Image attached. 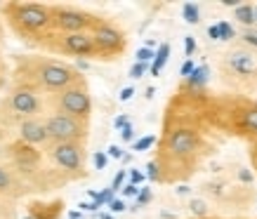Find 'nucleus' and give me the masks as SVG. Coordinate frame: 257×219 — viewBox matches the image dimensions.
I'll return each instance as SVG.
<instances>
[{
  "label": "nucleus",
  "instance_id": "1",
  "mask_svg": "<svg viewBox=\"0 0 257 219\" xmlns=\"http://www.w3.org/2000/svg\"><path fill=\"white\" fill-rule=\"evenodd\" d=\"M45 130H47V137H50V139H57L59 144H66V141L76 139V137L83 134V127L78 125V120L66 116V113L52 116L45 123Z\"/></svg>",
  "mask_w": 257,
  "mask_h": 219
},
{
  "label": "nucleus",
  "instance_id": "2",
  "mask_svg": "<svg viewBox=\"0 0 257 219\" xmlns=\"http://www.w3.org/2000/svg\"><path fill=\"white\" fill-rule=\"evenodd\" d=\"M62 109L66 111V116L71 118H85L90 113V97H87L85 90H78V87H73V90H66L62 94Z\"/></svg>",
  "mask_w": 257,
  "mask_h": 219
},
{
  "label": "nucleus",
  "instance_id": "3",
  "mask_svg": "<svg viewBox=\"0 0 257 219\" xmlns=\"http://www.w3.org/2000/svg\"><path fill=\"white\" fill-rule=\"evenodd\" d=\"M40 80H43L47 87L59 90V87H66L71 80H73V71L62 66V64H47V66H43V71H40Z\"/></svg>",
  "mask_w": 257,
  "mask_h": 219
},
{
  "label": "nucleus",
  "instance_id": "4",
  "mask_svg": "<svg viewBox=\"0 0 257 219\" xmlns=\"http://www.w3.org/2000/svg\"><path fill=\"white\" fill-rule=\"evenodd\" d=\"M17 17L31 31H38L50 22V12L45 8H40V5H22V8H17Z\"/></svg>",
  "mask_w": 257,
  "mask_h": 219
},
{
  "label": "nucleus",
  "instance_id": "5",
  "mask_svg": "<svg viewBox=\"0 0 257 219\" xmlns=\"http://www.w3.org/2000/svg\"><path fill=\"white\" fill-rule=\"evenodd\" d=\"M92 38H94V45L99 50H106V52H113V50L123 47V36L113 26H97Z\"/></svg>",
  "mask_w": 257,
  "mask_h": 219
},
{
  "label": "nucleus",
  "instance_id": "6",
  "mask_svg": "<svg viewBox=\"0 0 257 219\" xmlns=\"http://www.w3.org/2000/svg\"><path fill=\"white\" fill-rule=\"evenodd\" d=\"M168 146L175 156H189L196 149V134L191 130H175L168 139Z\"/></svg>",
  "mask_w": 257,
  "mask_h": 219
},
{
  "label": "nucleus",
  "instance_id": "7",
  "mask_svg": "<svg viewBox=\"0 0 257 219\" xmlns=\"http://www.w3.org/2000/svg\"><path fill=\"white\" fill-rule=\"evenodd\" d=\"M55 160L66 170H80V149L73 141L59 144L55 149Z\"/></svg>",
  "mask_w": 257,
  "mask_h": 219
},
{
  "label": "nucleus",
  "instance_id": "8",
  "mask_svg": "<svg viewBox=\"0 0 257 219\" xmlns=\"http://www.w3.org/2000/svg\"><path fill=\"white\" fill-rule=\"evenodd\" d=\"M57 24H59V29H66L71 33H83V29L87 26V17L83 12H76V10H59Z\"/></svg>",
  "mask_w": 257,
  "mask_h": 219
},
{
  "label": "nucleus",
  "instance_id": "9",
  "mask_svg": "<svg viewBox=\"0 0 257 219\" xmlns=\"http://www.w3.org/2000/svg\"><path fill=\"white\" fill-rule=\"evenodd\" d=\"M64 47L73 52V55H90L94 50V38L85 36V33H69L64 38Z\"/></svg>",
  "mask_w": 257,
  "mask_h": 219
},
{
  "label": "nucleus",
  "instance_id": "10",
  "mask_svg": "<svg viewBox=\"0 0 257 219\" xmlns=\"http://www.w3.org/2000/svg\"><path fill=\"white\" fill-rule=\"evenodd\" d=\"M19 132H22V139L29 141V144H43L45 139H50L45 125L38 123V120H26V123H22Z\"/></svg>",
  "mask_w": 257,
  "mask_h": 219
},
{
  "label": "nucleus",
  "instance_id": "11",
  "mask_svg": "<svg viewBox=\"0 0 257 219\" xmlns=\"http://www.w3.org/2000/svg\"><path fill=\"white\" fill-rule=\"evenodd\" d=\"M229 66L241 76H250L255 71V59L248 52H234V55H229Z\"/></svg>",
  "mask_w": 257,
  "mask_h": 219
},
{
  "label": "nucleus",
  "instance_id": "12",
  "mask_svg": "<svg viewBox=\"0 0 257 219\" xmlns=\"http://www.w3.org/2000/svg\"><path fill=\"white\" fill-rule=\"evenodd\" d=\"M12 109L19 113H36L38 111V99L31 92H17L12 94Z\"/></svg>",
  "mask_w": 257,
  "mask_h": 219
},
{
  "label": "nucleus",
  "instance_id": "13",
  "mask_svg": "<svg viewBox=\"0 0 257 219\" xmlns=\"http://www.w3.org/2000/svg\"><path fill=\"white\" fill-rule=\"evenodd\" d=\"M168 57H170V45H168V43L158 45L156 59H154V64H151V73H154V76H158V73H161V69H163L165 62H168Z\"/></svg>",
  "mask_w": 257,
  "mask_h": 219
},
{
  "label": "nucleus",
  "instance_id": "14",
  "mask_svg": "<svg viewBox=\"0 0 257 219\" xmlns=\"http://www.w3.org/2000/svg\"><path fill=\"white\" fill-rule=\"evenodd\" d=\"M234 17L241 24L250 26V24H255V8H252V5H238V8H236V12H234Z\"/></svg>",
  "mask_w": 257,
  "mask_h": 219
},
{
  "label": "nucleus",
  "instance_id": "15",
  "mask_svg": "<svg viewBox=\"0 0 257 219\" xmlns=\"http://www.w3.org/2000/svg\"><path fill=\"white\" fill-rule=\"evenodd\" d=\"M208 73H210V71H208V66H196V71L187 78L189 85H191V87H203L205 83H208Z\"/></svg>",
  "mask_w": 257,
  "mask_h": 219
},
{
  "label": "nucleus",
  "instance_id": "16",
  "mask_svg": "<svg viewBox=\"0 0 257 219\" xmlns=\"http://www.w3.org/2000/svg\"><path fill=\"white\" fill-rule=\"evenodd\" d=\"M182 15H184V19H187L189 24H198V22H201V12H198V5H194V3H187V5L182 8Z\"/></svg>",
  "mask_w": 257,
  "mask_h": 219
},
{
  "label": "nucleus",
  "instance_id": "17",
  "mask_svg": "<svg viewBox=\"0 0 257 219\" xmlns=\"http://www.w3.org/2000/svg\"><path fill=\"white\" fill-rule=\"evenodd\" d=\"M154 144H156V137H154V134H149V137H142V139L135 141V151H147V149H151Z\"/></svg>",
  "mask_w": 257,
  "mask_h": 219
},
{
  "label": "nucleus",
  "instance_id": "18",
  "mask_svg": "<svg viewBox=\"0 0 257 219\" xmlns=\"http://www.w3.org/2000/svg\"><path fill=\"white\" fill-rule=\"evenodd\" d=\"M151 59H156V52H154V50H149V47H140V50H137V62L140 64H149Z\"/></svg>",
  "mask_w": 257,
  "mask_h": 219
},
{
  "label": "nucleus",
  "instance_id": "19",
  "mask_svg": "<svg viewBox=\"0 0 257 219\" xmlns=\"http://www.w3.org/2000/svg\"><path fill=\"white\" fill-rule=\"evenodd\" d=\"M191 212H194L196 217H205V212H208V205L203 203V200H191Z\"/></svg>",
  "mask_w": 257,
  "mask_h": 219
},
{
  "label": "nucleus",
  "instance_id": "20",
  "mask_svg": "<svg viewBox=\"0 0 257 219\" xmlns=\"http://www.w3.org/2000/svg\"><path fill=\"white\" fill-rule=\"evenodd\" d=\"M217 26H219V38H222V40L234 38V29H231V26H229L226 22H219Z\"/></svg>",
  "mask_w": 257,
  "mask_h": 219
},
{
  "label": "nucleus",
  "instance_id": "21",
  "mask_svg": "<svg viewBox=\"0 0 257 219\" xmlns=\"http://www.w3.org/2000/svg\"><path fill=\"white\" fill-rule=\"evenodd\" d=\"M92 160H94V167H97V170H104L106 163H109V156H106V153H101V151H97Z\"/></svg>",
  "mask_w": 257,
  "mask_h": 219
},
{
  "label": "nucleus",
  "instance_id": "22",
  "mask_svg": "<svg viewBox=\"0 0 257 219\" xmlns=\"http://www.w3.org/2000/svg\"><path fill=\"white\" fill-rule=\"evenodd\" d=\"M147 64H133V69H130V78H142V76H144V73H147Z\"/></svg>",
  "mask_w": 257,
  "mask_h": 219
},
{
  "label": "nucleus",
  "instance_id": "23",
  "mask_svg": "<svg viewBox=\"0 0 257 219\" xmlns=\"http://www.w3.org/2000/svg\"><path fill=\"white\" fill-rule=\"evenodd\" d=\"M245 125H248L252 132H257V109H252V111L245 113Z\"/></svg>",
  "mask_w": 257,
  "mask_h": 219
},
{
  "label": "nucleus",
  "instance_id": "24",
  "mask_svg": "<svg viewBox=\"0 0 257 219\" xmlns=\"http://www.w3.org/2000/svg\"><path fill=\"white\" fill-rule=\"evenodd\" d=\"M147 179H151V181L158 179V165L156 163H149L147 165Z\"/></svg>",
  "mask_w": 257,
  "mask_h": 219
},
{
  "label": "nucleus",
  "instance_id": "25",
  "mask_svg": "<svg viewBox=\"0 0 257 219\" xmlns=\"http://www.w3.org/2000/svg\"><path fill=\"white\" fill-rule=\"evenodd\" d=\"M194 50H196V40L191 38V36H187V38H184V52H187V57L194 55Z\"/></svg>",
  "mask_w": 257,
  "mask_h": 219
},
{
  "label": "nucleus",
  "instance_id": "26",
  "mask_svg": "<svg viewBox=\"0 0 257 219\" xmlns=\"http://www.w3.org/2000/svg\"><path fill=\"white\" fill-rule=\"evenodd\" d=\"M106 156H109V158H123L125 153H123V149H120V146H116V144H111L109 149H106Z\"/></svg>",
  "mask_w": 257,
  "mask_h": 219
},
{
  "label": "nucleus",
  "instance_id": "27",
  "mask_svg": "<svg viewBox=\"0 0 257 219\" xmlns=\"http://www.w3.org/2000/svg\"><path fill=\"white\" fill-rule=\"evenodd\" d=\"M194 71H196V66H194V62L189 59V62H184V64H182V71H179V73H182L184 78H189V76H191Z\"/></svg>",
  "mask_w": 257,
  "mask_h": 219
},
{
  "label": "nucleus",
  "instance_id": "28",
  "mask_svg": "<svg viewBox=\"0 0 257 219\" xmlns=\"http://www.w3.org/2000/svg\"><path fill=\"white\" fill-rule=\"evenodd\" d=\"M149 200H151V191H149V188H142V193L137 196V207H140V205H147Z\"/></svg>",
  "mask_w": 257,
  "mask_h": 219
},
{
  "label": "nucleus",
  "instance_id": "29",
  "mask_svg": "<svg viewBox=\"0 0 257 219\" xmlns=\"http://www.w3.org/2000/svg\"><path fill=\"white\" fill-rule=\"evenodd\" d=\"M144 179H147V174H142L140 170H133V172H130V184H135V186H137V184H142Z\"/></svg>",
  "mask_w": 257,
  "mask_h": 219
},
{
  "label": "nucleus",
  "instance_id": "30",
  "mask_svg": "<svg viewBox=\"0 0 257 219\" xmlns=\"http://www.w3.org/2000/svg\"><path fill=\"white\" fill-rule=\"evenodd\" d=\"M120 137H123V141H133L135 139V127L133 125H127L120 130Z\"/></svg>",
  "mask_w": 257,
  "mask_h": 219
},
{
  "label": "nucleus",
  "instance_id": "31",
  "mask_svg": "<svg viewBox=\"0 0 257 219\" xmlns=\"http://www.w3.org/2000/svg\"><path fill=\"white\" fill-rule=\"evenodd\" d=\"M123 181H125V170H120V172L113 177V184H111V188L116 191V188H123Z\"/></svg>",
  "mask_w": 257,
  "mask_h": 219
},
{
  "label": "nucleus",
  "instance_id": "32",
  "mask_svg": "<svg viewBox=\"0 0 257 219\" xmlns=\"http://www.w3.org/2000/svg\"><path fill=\"white\" fill-rule=\"evenodd\" d=\"M123 196H140V188L135 186V184H127V186H123Z\"/></svg>",
  "mask_w": 257,
  "mask_h": 219
},
{
  "label": "nucleus",
  "instance_id": "33",
  "mask_svg": "<svg viewBox=\"0 0 257 219\" xmlns=\"http://www.w3.org/2000/svg\"><path fill=\"white\" fill-rule=\"evenodd\" d=\"M109 207H111V212H123L125 210V203L123 200H118V198H113L109 203Z\"/></svg>",
  "mask_w": 257,
  "mask_h": 219
},
{
  "label": "nucleus",
  "instance_id": "34",
  "mask_svg": "<svg viewBox=\"0 0 257 219\" xmlns=\"http://www.w3.org/2000/svg\"><path fill=\"white\" fill-rule=\"evenodd\" d=\"M243 40H245L248 45L257 47V33H252V31H245V36H243Z\"/></svg>",
  "mask_w": 257,
  "mask_h": 219
},
{
  "label": "nucleus",
  "instance_id": "35",
  "mask_svg": "<svg viewBox=\"0 0 257 219\" xmlns=\"http://www.w3.org/2000/svg\"><path fill=\"white\" fill-rule=\"evenodd\" d=\"M8 184H10L8 170H5V167H0V188H8Z\"/></svg>",
  "mask_w": 257,
  "mask_h": 219
},
{
  "label": "nucleus",
  "instance_id": "36",
  "mask_svg": "<svg viewBox=\"0 0 257 219\" xmlns=\"http://www.w3.org/2000/svg\"><path fill=\"white\" fill-rule=\"evenodd\" d=\"M133 94H135L133 87H123V92H120V102H130V99H133Z\"/></svg>",
  "mask_w": 257,
  "mask_h": 219
},
{
  "label": "nucleus",
  "instance_id": "37",
  "mask_svg": "<svg viewBox=\"0 0 257 219\" xmlns=\"http://www.w3.org/2000/svg\"><path fill=\"white\" fill-rule=\"evenodd\" d=\"M113 125H116L118 130H123V127H127L130 123H127V118H125V116H118L116 120H113Z\"/></svg>",
  "mask_w": 257,
  "mask_h": 219
},
{
  "label": "nucleus",
  "instance_id": "38",
  "mask_svg": "<svg viewBox=\"0 0 257 219\" xmlns=\"http://www.w3.org/2000/svg\"><path fill=\"white\" fill-rule=\"evenodd\" d=\"M208 36H210L212 40H222V38H219V26H217V24H215V26H210V29H208Z\"/></svg>",
  "mask_w": 257,
  "mask_h": 219
},
{
  "label": "nucleus",
  "instance_id": "39",
  "mask_svg": "<svg viewBox=\"0 0 257 219\" xmlns=\"http://www.w3.org/2000/svg\"><path fill=\"white\" fill-rule=\"evenodd\" d=\"M238 177H241L243 181H252V174H250L248 170H241V174H238Z\"/></svg>",
  "mask_w": 257,
  "mask_h": 219
},
{
  "label": "nucleus",
  "instance_id": "40",
  "mask_svg": "<svg viewBox=\"0 0 257 219\" xmlns=\"http://www.w3.org/2000/svg\"><path fill=\"white\" fill-rule=\"evenodd\" d=\"M69 219H80V212H76V210L69 212Z\"/></svg>",
  "mask_w": 257,
  "mask_h": 219
},
{
  "label": "nucleus",
  "instance_id": "41",
  "mask_svg": "<svg viewBox=\"0 0 257 219\" xmlns=\"http://www.w3.org/2000/svg\"><path fill=\"white\" fill-rule=\"evenodd\" d=\"M177 193H182V196H184V193H189V186H179Z\"/></svg>",
  "mask_w": 257,
  "mask_h": 219
},
{
  "label": "nucleus",
  "instance_id": "42",
  "mask_svg": "<svg viewBox=\"0 0 257 219\" xmlns=\"http://www.w3.org/2000/svg\"><path fill=\"white\" fill-rule=\"evenodd\" d=\"M101 219H113V217L111 214H101Z\"/></svg>",
  "mask_w": 257,
  "mask_h": 219
},
{
  "label": "nucleus",
  "instance_id": "43",
  "mask_svg": "<svg viewBox=\"0 0 257 219\" xmlns=\"http://www.w3.org/2000/svg\"><path fill=\"white\" fill-rule=\"evenodd\" d=\"M255 24H257V8H255Z\"/></svg>",
  "mask_w": 257,
  "mask_h": 219
}]
</instances>
